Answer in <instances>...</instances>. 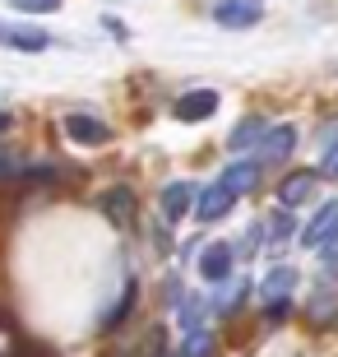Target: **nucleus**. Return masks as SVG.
<instances>
[{"label": "nucleus", "mask_w": 338, "mask_h": 357, "mask_svg": "<svg viewBox=\"0 0 338 357\" xmlns=\"http://www.w3.org/2000/svg\"><path fill=\"white\" fill-rule=\"evenodd\" d=\"M208 353H213V334L199 330V325H195V330H185V353L181 357H208Z\"/></svg>", "instance_id": "4468645a"}, {"label": "nucleus", "mask_w": 338, "mask_h": 357, "mask_svg": "<svg viewBox=\"0 0 338 357\" xmlns=\"http://www.w3.org/2000/svg\"><path fill=\"white\" fill-rule=\"evenodd\" d=\"M10 130V112H0V135Z\"/></svg>", "instance_id": "aec40b11"}, {"label": "nucleus", "mask_w": 338, "mask_h": 357, "mask_svg": "<svg viewBox=\"0 0 338 357\" xmlns=\"http://www.w3.org/2000/svg\"><path fill=\"white\" fill-rule=\"evenodd\" d=\"M334 232H338V199H334V204H325V209L306 223L301 246H306V251H320V246H329V241H334Z\"/></svg>", "instance_id": "0eeeda50"}, {"label": "nucleus", "mask_w": 338, "mask_h": 357, "mask_svg": "<svg viewBox=\"0 0 338 357\" xmlns=\"http://www.w3.org/2000/svg\"><path fill=\"white\" fill-rule=\"evenodd\" d=\"M260 176H264V167H260L255 158H250V162H232V167H227V172H222L218 181L227 185V190H232L236 199H241V195H250V190L260 185Z\"/></svg>", "instance_id": "1a4fd4ad"}, {"label": "nucleus", "mask_w": 338, "mask_h": 357, "mask_svg": "<svg viewBox=\"0 0 338 357\" xmlns=\"http://www.w3.org/2000/svg\"><path fill=\"white\" fill-rule=\"evenodd\" d=\"M102 213H107L116 227H130V223H135V195L125 190V185H112V190H102Z\"/></svg>", "instance_id": "f8f14e48"}, {"label": "nucleus", "mask_w": 338, "mask_h": 357, "mask_svg": "<svg viewBox=\"0 0 338 357\" xmlns=\"http://www.w3.org/2000/svg\"><path fill=\"white\" fill-rule=\"evenodd\" d=\"M199 316H204V302H199V297H190V302L181 306V325H185V330H195Z\"/></svg>", "instance_id": "f3484780"}, {"label": "nucleus", "mask_w": 338, "mask_h": 357, "mask_svg": "<svg viewBox=\"0 0 338 357\" xmlns=\"http://www.w3.org/2000/svg\"><path fill=\"white\" fill-rule=\"evenodd\" d=\"M0 47H10V52H47L52 47V38L42 33V28H28V24H5L0 19Z\"/></svg>", "instance_id": "39448f33"}, {"label": "nucleus", "mask_w": 338, "mask_h": 357, "mask_svg": "<svg viewBox=\"0 0 338 357\" xmlns=\"http://www.w3.org/2000/svg\"><path fill=\"white\" fill-rule=\"evenodd\" d=\"M195 199H199L195 181H167V190H162V213L176 223V218H185V213L195 209Z\"/></svg>", "instance_id": "6e6552de"}, {"label": "nucleus", "mask_w": 338, "mask_h": 357, "mask_svg": "<svg viewBox=\"0 0 338 357\" xmlns=\"http://www.w3.org/2000/svg\"><path fill=\"white\" fill-rule=\"evenodd\" d=\"M264 130H269V126H264V116H246V121H241V126H236L232 135H227V149L260 144V139H264Z\"/></svg>", "instance_id": "ddd939ff"}, {"label": "nucleus", "mask_w": 338, "mask_h": 357, "mask_svg": "<svg viewBox=\"0 0 338 357\" xmlns=\"http://www.w3.org/2000/svg\"><path fill=\"white\" fill-rule=\"evenodd\" d=\"M14 172H19V153H5V149H0V181L14 176Z\"/></svg>", "instance_id": "6ab92c4d"}, {"label": "nucleus", "mask_w": 338, "mask_h": 357, "mask_svg": "<svg viewBox=\"0 0 338 357\" xmlns=\"http://www.w3.org/2000/svg\"><path fill=\"white\" fill-rule=\"evenodd\" d=\"M315 181H320V172H292V176H283V185H278L283 209H297V204H306V199L315 195Z\"/></svg>", "instance_id": "9b49d317"}, {"label": "nucleus", "mask_w": 338, "mask_h": 357, "mask_svg": "<svg viewBox=\"0 0 338 357\" xmlns=\"http://www.w3.org/2000/svg\"><path fill=\"white\" fill-rule=\"evenodd\" d=\"M213 19L218 28H255L264 19V0H218Z\"/></svg>", "instance_id": "f03ea898"}, {"label": "nucleus", "mask_w": 338, "mask_h": 357, "mask_svg": "<svg viewBox=\"0 0 338 357\" xmlns=\"http://www.w3.org/2000/svg\"><path fill=\"white\" fill-rule=\"evenodd\" d=\"M292 278H297V274H292V269H278V274H269V278H264V302H269V297H278V292H283V288H292Z\"/></svg>", "instance_id": "2eb2a0df"}, {"label": "nucleus", "mask_w": 338, "mask_h": 357, "mask_svg": "<svg viewBox=\"0 0 338 357\" xmlns=\"http://www.w3.org/2000/svg\"><path fill=\"white\" fill-rule=\"evenodd\" d=\"M292 144H297V130L292 126H273V130H264L260 149H255V162L260 167H278V162L292 158Z\"/></svg>", "instance_id": "7ed1b4c3"}, {"label": "nucleus", "mask_w": 338, "mask_h": 357, "mask_svg": "<svg viewBox=\"0 0 338 357\" xmlns=\"http://www.w3.org/2000/svg\"><path fill=\"white\" fill-rule=\"evenodd\" d=\"M320 176H329V181H338V144L325 149V162H320Z\"/></svg>", "instance_id": "a211bd4d"}, {"label": "nucleus", "mask_w": 338, "mask_h": 357, "mask_svg": "<svg viewBox=\"0 0 338 357\" xmlns=\"http://www.w3.org/2000/svg\"><path fill=\"white\" fill-rule=\"evenodd\" d=\"M14 10H24V14H52L61 10V0H10Z\"/></svg>", "instance_id": "dca6fc26"}, {"label": "nucleus", "mask_w": 338, "mask_h": 357, "mask_svg": "<svg viewBox=\"0 0 338 357\" xmlns=\"http://www.w3.org/2000/svg\"><path fill=\"white\" fill-rule=\"evenodd\" d=\"M232 204H236V195H232V190H227L222 181H213L208 190H199V199H195V213L204 218V223H213V218H222V213L232 209Z\"/></svg>", "instance_id": "9d476101"}, {"label": "nucleus", "mask_w": 338, "mask_h": 357, "mask_svg": "<svg viewBox=\"0 0 338 357\" xmlns=\"http://www.w3.org/2000/svg\"><path fill=\"white\" fill-rule=\"evenodd\" d=\"M232 265H236V251L227 241H213V246H204V255H199V274H204L208 283H227V278H232Z\"/></svg>", "instance_id": "423d86ee"}, {"label": "nucleus", "mask_w": 338, "mask_h": 357, "mask_svg": "<svg viewBox=\"0 0 338 357\" xmlns=\"http://www.w3.org/2000/svg\"><path fill=\"white\" fill-rule=\"evenodd\" d=\"M171 112H176V121H185V126H190V121H208L218 112V93L213 89H190L171 102Z\"/></svg>", "instance_id": "20e7f679"}, {"label": "nucleus", "mask_w": 338, "mask_h": 357, "mask_svg": "<svg viewBox=\"0 0 338 357\" xmlns=\"http://www.w3.org/2000/svg\"><path fill=\"white\" fill-rule=\"evenodd\" d=\"M66 135H70V144H79V149L112 144V126L98 121V116H89V112H70V116H66Z\"/></svg>", "instance_id": "f257e3e1"}]
</instances>
